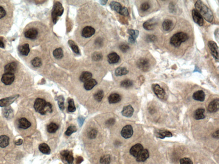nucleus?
Masks as SVG:
<instances>
[{"instance_id": "1", "label": "nucleus", "mask_w": 219, "mask_h": 164, "mask_svg": "<svg viewBox=\"0 0 219 164\" xmlns=\"http://www.w3.org/2000/svg\"><path fill=\"white\" fill-rule=\"evenodd\" d=\"M195 7L196 10L205 20L209 22L213 21V16L212 12L201 1H196Z\"/></svg>"}, {"instance_id": "2", "label": "nucleus", "mask_w": 219, "mask_h": 164, "mask_svg": "<svg viewBox=\"0 0 219 164\" xmlns=\"http://www.w3.org/2000/svg\"><path fill=\"white\" fill-rule=\"evenodd\" d=\"M34 108L36 112L42 115L53 112L52 105L43 99H37L34 102Z\"/></svg>"}, {"instance_id": "3", "label": "nucleus", "mask_w": 219, "mask_h": 164, "mask_svg": "<svg viewBox=\"0 0 219 164\" xmlns=\"http://www.w3.org/2000/svg\"><path fill=\"white\" fill-rule=\"evenodd\" d=\"M188 39V36L186 33L179 32L174 34L171 38L170 43L175 47H179L181 44L185 42Z\"/></svg>"}, {"instance_id": "4", "label": "nucleus", "mask_w": 219, "mask_h": 164, "mask_svg": "<svg viewBox=\"0 0 219 164\" xmlns=\"http://www.w3.org/2000/svg\"><path fill=\"white\" fill-rule=\"evenodd\" d=\"M64 12V8L62 4L59 2H56L53 6L52 11L53 22L55 24L57 23L58 17H61Z\"/></svg>"}, {"instance_id": "5", "label": "nucleus", "mask_w": 219, "mask_h": 164, "mask_svg": "<svg viewBox=\"0 0 219 164\" xmlns=\"http://www.w3.org/2000/svg\"><path fill=\"white\" fill-rule=\"evenodd\" d=\"M152 89L154 93L157 96V98L160 99H164L166 94L164 90L160 87L159 85L157 84H153L152 85Z\"/></svg>"}, {"instance_id": "6", "label": "nucleus", "mask_w": 219, "mask_h": 164, "mask_svg": "<svg viewBox=\"0 0 219 164\" xmlns=\"http://www.w3.org/2000/svg\"><path fill=\"white\" fill-rule=\"evenodd\" d=\"M137 65L139 69L144 72H147L150 68V63L149 60L146 58H141L137 62Z\"/></svg>"}, {"instance_id": "7", "label": "nucleus", "mask_w": 219, "mask_h": 164, "mask_svg": "<svg viewBox=\"0 0 219 164\" xmlns=\"http://www.w3.org/2000/svg\"><path fill=\"white\" fill-rule=\"evenodd\" d=\"M208 45L213 57L216 60H218V47L217 44L214 41H210Z\"/></svg>"}, {"instance_id": "8", "label": "nucleus", "mask_w": 219, "mask_h": 164, "mask_svg": "<svg viewBox=\"0 0 219 164\" xmlns=\"http://www.w3.org/2000/svg\"><path fill=\"white\" fill-rule=\"evenodd\" d=\"M19 95H16L11 97H8L5 99L0 100V107H8L18 99Z\"/></svg>"}, {"instance_id": "9", "label": "nucleus", "mask_w": 219, "mask_h": 164, "mask_svg": "<svg viewBox=\"0 0 219 164\" xmlns=\"http://www.w3.org/2000/svg\"><path fill=\"white\" fill-rule=\"evenodd\" d=\"M122 136L125 139H129L132 136L133 130L131 125H127L125 126L121 132Z\"/></svg>"}, {"instance_id": "10", "label": "nucleus", "mask_w": 219, "mask_h": 164, "mask_svg": "<svg viewBox=\"0 0 219 164\" xmlns=\"http://www.w3.org/2000/svg\"><path fill=\"white\" fill-rule=\"evenodd\" d=\"M15 80V76L14 74L5 73L2 76L1 81L3 83L6 85H11Z\"/></svg>"}, {"instance_id": "11", "label": "nucleus", "mask_w": 219, "mask_h": 164, "mask_svg": "<svg viewBox=\"0 0 219 164\" xmlns=\"http://www.w3.org/2000/svg\"><path fill=\"white\" fill-rule=\"evenodd\" d=\"M192 15L193 21L196 24L200 26H203L204 24L203 18L195 9L193 10Z\"/></svg>"}, {"instance_id": "12", "label": "nucleus", "mask_w": 219, "mask_h": 164, "mask_svg": "<svg viewBox=\"0 0 219 164\" xmlns=\"http://www.w3.org/2000/svg\"><path fill=\"white\" fill-rule=\"evenodd\" d=\"M143 147L140 144H137L133 146L130 150V153L132 156L137 158L143 151Z\"/></svg>"}, {"instance_id": "13", "label": "nucleus", "mask_w": 219, "mask_h": 164, "mask_svg": "<svg viewBox=\"0 0 219 164\" xmlns=\"http://www.w3.org/2000/svg\"><path fill=\"white\" fill-rule=\"evenodd\" d=\"M219 109V100L215 99L210 103L208 107V111L210 113H213L218 111Z\"/></svg>"}, {"instance_id": "14", "label": "nucleus", "mask_w": 219, "mask_h": 164, "mask_svg": "<svg viewBox=\"0 0 219 164\" xmlns=\"http://www.w3.org/2000/svg\"><path fill=\"white\" fill-rule=\"evenodd\" d=\"M155 134L158 138L164 139L165 137H172L173 136L171 132L166 130H157L155 132Z\"/></svg>"}, {"instance_id": "15", "label": "nucleus", "mask_w": 219, "mask_h": 164, "mask_svg": "<svg viewBox=\"0 0 219 164\" xmlns=\"http://www.w3.org/2000/svg\"><path fill=\"white\" fill-rule=\"evenodd\" d=\"M95 33V30L90 26H87L83 29L82 36L85 38H89L92 37Z\"/></svg>"}, {"instance_id": "16", "label": "nucleus", "mask_w": 219, "mask_h": 164, "mask_svg": "<svg viewBox=\"0 0 219 164\" xmlns=\"http://www.w3.org/2000/svg\"><path fill=\"white\" fill-rule=\"evenodd\" d=\"M17 67V63L15 62H12L8 64L4 67L5 73L14 74L16 71Z\"/></svg>"}, {"instance_id": "17", "label": "nucleus", "mask_w": 219, "mask_h": 164, "mask_svg": "<svg viewBox=\"0 0 219 164\" xmlns=\"http://www.w3.org/2000/svg\"><path fill=\"white\" fill-rule=\"evenodd\" d=\"M156 25V21L152 19L145 22L143 24V27L146 30H152L154 29Z\"/></svg>"}, {"instance_id": "18", "label": "nucleus", "mask_w": 219, "mask_h": 164, "mask_svg": "<svg viewBox=\"0 0 219 164\" xmlns=\"http://www.w3.org/2000/svg\"><path fill=\"white\" fill-rule=\"evenodd\" d=\"M38 32L35 28L30 29L24 33V36L27 38L30 39H34L37 37Z\"/></svg>"}, {"instance_id": "19", "label": "nucleus", "mask_w": 219, "mask_h": 164, "mask_svg": "<svg viewBox=\"0 0 219 164\" xmlns=\"http://www.w3.org/2000/svg\"><path fill=\"white\" fill-rule=\"evenodd\" d=\"M61 156L67 161L69 164H73L74 157L72 154L68 150H65L61 152Z\"/></svg>"}, {"instance_id": "20", "label": "nucleus", "mask_w": 219, "mask_h": 164, "mask_svg": "<svg viewBox=\"0 0 219 164\" xmlns=\"http://www.w3.org/2000/svg\"><path fill=\"white\" fill-rule=\"evenodd\" d=\"M134 112V108L131 105H128L123 107L122 114L125 117L130 118L132 116Z\"/></svg>"}, {"instance_id": "21", "label": "nucleus", "mask_w": 219, "mask_h": 164, "mask_svg": "<svg viewBox=\"0 0 219 164\" xmlns=\"http://www.w3.org/2000/svg\"><path fill=\"white\" fill-rule=\"evenodd\" d=\"M149 152L147 149H143L137 157V161L138 162H144L146 161L149 157Z\"/></svg>"}, {"instance_id": "22", "label": "nucleus", "mask_w": 219, "mask_h": 164, "mask_svg": "<svg viewBox=\"0 0 219 164\" xmlns=\"http://www.w3.org/2000/svg\"><path fill=\"white\" fill-rule=\"evenodd\" d=\"M19 127L23 129H27L31 126V124L27 119L22 118L20 119L18 122Z\"/></svg>"}, {"instance_id": "23", "label": "nucleus", "mask_w": 219, "mask_h": 164, "mask_svg": "<svg viewBox=\"0 0 219 164\" xmlns=\"http://www.w3.org/2000/svg\"><path fill=\"white\" fill-rule=\"evenodd\" d=\"M205 94L202 90H199L195 92L193 95V98L196 101L202 102L205 99Z\"/></svg>"}, {"instance_id": "24", "label": "nucleus", "mask_w": 219, "mask_h": 164, "mask_svg": "<svg viewBox=\"0 0 219 164\" xmlns=\"http://www.w3.org/2000/svg\"><path fill=\"white\" fill-rule=\"evenodd\" d=\"M107 59L109 63H116L120 60V57L116 53L113 52L108 55L107 56Z\"/></svg>"}, {"instance_id": "25", "label": "nucleus", "mask_w": 219, "mask_h": 164, "mask_svg": "<svg viewBox=\"0 0 219 164\" xmlns=\"http://www.w3.org/2000/svg\"><path fill=\"white\" fill-rule=\"evenodd\" d=\"M97 84V82L94 79H91L86 82L84 84V88L87 90H90Z\"/></svg>"}, {"instance_id": "26", "label": "nucleus", "mask_w": 219, "mask_h": 164, "mask_svg": "<svg viewBox=\"0 0 219 164\" xmlns=\"http://www.w3.org/2000/svg\"><path fill=\"white\" fill-rule=\"evenodd\" d=\"M108 100L110 103L114 104L119 102L121 100V97L119 94L114 93L110 95Z\"/></svg>"}, {"instance_id": "27", "label": "nucleus", "mask_w": 219, "mask_h": 164, "mask_svg": "<svg viewBox=\"0 0 219 164\" xmlns=\"http://www.w3.org/2000/svg\"><path fill=\"white\" fill-rule=\"evenodd\" d=\"M205 110L203 109H198L195 111L194 113V119L197 120H199L203 119L205 118V115H204V112Z\"/></svg>"}, {"instance_id": "28", "label": "nucleus", "mask_w": 219, "mask_h": 164, "mask_svg": "<svg viewBox=\"0 0 219 164\" xmlns=\"http://www.w3.org/2000/svg\"><path fill=\"white\" fill-rule=\"evenodd\" d=\"M19 51L21 54L24 56H27L30 52L29 45L28 44H24L20 46L18 48Z\"/></svg>"}, {"instance_id": "29", "label": "nucleus", "mask_w": 219, "mask_h": 164, "mask_svg": "<svg viewBox=\"0 0 219 164\" xmlns=\"http://www.w3.org/2000/svg\"><path fill=\"white\" fill-rule=\"evenodd\" d=\"M110 8L112 10L115 11L116 12L119 13H120V11L123 8L119 3L114 1L110 3Z\"/></svg>"}, {"instance_id": "30", "label": "nucleus", "mask_w": 219, "mask_h": 164, "mask_svg": "<svg viewBox=\"0 0 219 164\" xmlns=\"http://www.w3.org/2000/svg\"><path fill=\"white\" fill-rule=\"evenodd\" d=\"M9 142L10 139L8 136L3 135L0 136V147H6L9 145Z\"/></svg>"}, {"instance_id": "31", "label": "nucleus", "mask_w": 219, "mask_h": 164, "mask_svg": "<svg viewBox=\"0 0 219 164\" xmlns=\"http://www.w3.org/2000/svg\"><path fill=\"white\" fill-rule=\"evenodd\" d=\"M39 149L40 152L45 154H49L51 153V149L49 146L46 143H42L40 145Z\"/></svg>"}, {"instance_id": "32", "label": "nucleus", "mask_w": 219, "mask_h": 164, "mask_svg": "<svg viewBox=\"0 0 219 164\" xmlns=\"http://www.w3.org/2000/svg\"><path fill=\"white\" fill-rule=\"evenodd\" d=\"M92 77V74L89 72H83L80 75V80L81 82L85 83L89 80H90Z\"/></svg>"}, {"instance_id": "33", "label": "nucleus", "mask_w": 219, "mask_h": 164, "mask_svg": "<svg viewBox=\"0 0 219 164\" xmlns=\"http://www.w3.org/2000/svg\"><path fill=\"white\" fill-rule=\"evenodd\" d=\"M128 73V70L124 67H119L115 70V74L117 76L124 75Z\"/></svg>"}, {"instance_id": "34", "label": "nucleus", "mask_w": 219, "mask_h": 164, "mask_svg": "<svg viewBox=\"0 0 219 164\" xmlns=\"http://www.w3.org/2000/svg\"><path fill=\"white\" fill-rule=\"evenodd\" d=\"M53 54L54 57L57 59H61L63 57V50L60 48H57L53 51Z\"/></svg>"}, {"instance_id": "35", "label": "nucleus", "mask_w": 219, "mask_h": 164, "mask_svg": "<svg viewBox=\"0 0 219 164\" xmlns=\"http://www.w3.org/2000/svg\"><path fill=\"white\" fill-rule=\"evenodd\" d=\"M68 43L69 46L71 48L72 50L74 53L77 54H80L79 48L78 47L77 45L76 44V43L74 41L71 40H69L68 41Z\"/></svg>"}, {"instance_id": "36", "label": "nucleus", "mask_w": 219, "mask_h": 164, "mask_svg": "<svg viewBox=\"0 0 219 164\" xmlns=\"http://www.w3.org/2000/svg\"><path fill=\"white\" fill-rule=\"evenodd\" d=\"M58 126L57 124L51 123L47 126V131L49 133H55L58 129Z\"/></svg>"}, {"instance_id": "37", "label": "nucleus", "mask_w": 219, "mask_h": 164, "mask_svg": "<svg viewBox=\"0 0 219 164\" xmlns=\"http://www.w3.org/2000/svg\"><path fill=\"white\" fill-rule=\"evenodd\" d=\"M173 25L172 21L169 19L165 20L163 23L162 26L164 31H169Z\"/></svg>"}, {"instance_id": "38", "label": "nucleus", "mask_w": 219, "mask_h": 164, "mask_svg": "<svg viewBox=\"0 0 219 164\" xmlns=\"http://www.w3.org/2000/svg\"><path fill=\"white\" fill-rule=\"evenodd\" d=\"M128 33L130 35V37H130L132 38L134 40L136 41L139 35V32L138 30H134L130 29L128 30Z\"/></svg>"}, {"instance_id": "39", "label": "nucleus", "mask_w": 219, "mask_h": 164, "mask_svg": "<svg viewBox=\"0 0 219 164\" xmlns=\"http://www.w3.org/2000/svg\"><path fill=\"white\" fill-rule=\"evenodd\" d=\"M103 97H104V92L102 90L98 91L94 95V99L98 102L101 101Z\"/></svg>"}, {"instance_id": "40", "label": "nucleus", "mask_w": 219, "mask_h": 164, "mask_svg": "<svg viewBox=\"0 0 219 164\" xmlns=\"http://www.w3.org/2000/svg\"><path fill=\"white\" fill-rule=\"evenodd\" d=\"M68 110L69 112H73L76 111V107H75L74 100L72 99H69L68 101Z\"/></svg>"}, {"instance_id": "41", "label": "nucleus", "mask_w": 219, "mask_h": 164, "mask_svg": "<svg viewBox=\"0 0 219 164\" xmlns=\"http://www.w3.org/2000/svg\"><path fill=\"white\" fill-rule=\"evenodd\" d=\"M100 163L102 164H110V157L109 155L103 156L100 158Z\"/></svg>"}, {"instance_id": "42", "label": "nucleus", "mask_w": 219, "mask_h": 164, "mask_svg": "<svg viewBox=\"0 0 219 164\" xmlns=\"http://www.w3.org/2000/svg\"><path fill=\"white\" fill-rule=\"evenodd\" d=\"M31 64L35 67H40L42 65V60L40 58L36 57L31 61Z\"/></svg>"}, {"instance_id": "43", "label": "nucleus", "mask_w": 219, "mask_h": 164, "mask_svg": "<svg viewBox=\"0 0 219 164\" xmlns=\"http://www.w3.org/2000/svg\"><path fill=\"white\" fill-rule=\"evenodd\" d=\"M133 82L130 80H125L121 83V86L125 88H128L132 86Z\"/></svg>"}, {"instance_id": "44", "label": "nucleus", "mask_w": 219, "mask_h": 164, "mask_svg": "<svg viewBox=\"0 0 219 164\" xmlns=\"http://www.w3.org/2000/svg\"><path fill=\"white\" fill-rule=\"evenodd\" d=\"M77 131V129L75 126H69L67 129V131L65 132V134L67 136H70L72 133L76 132Z\"/></svg>"}, {"instance_id": "45", "label": "nucleus", "mask_w": 219, "mask_h": 164, "mask_svg": "<svg viewBox=\"0 0 219 164\" xmlns=\"http://www.w3.org/2000/svg\"><path fill=\"white\" fill-rule=\"evenodd\" d=\"M57 100H58V104L60 109L62 110H63L65 109V107H64V98L62 96H60L59 97L57 98Z\"/></svg>"}, {"instance_id": "46", "label": "nucleus", "mask_w": 219, "mask_h": 164, "mask_svg": "<svg viewBox=\"0 0 219 164\" xmlns=\"http://www.w3.org/2000/svg\"><path fill=\"white\" fill-rule=\"evenodd\" d=\"M103 57L101 53L95 52L92 55V59L94 61H98L102 60Z\"/></svg>"}, {"instance_id": "47", "label": "nucleus", "mask_w": 219, "mask_h": 164, "mask_svg": "<svg viewBox=\"0 0 219 164\" xmlns=\"http://www.w3.org/2000/svg\"><path fill=\"white\" fill-rule=\"evenodd\" d=\"M12 112H13V111L11 109H10V108H7L4 109V113H4L5 117L7 118H8L12 116Z\"/></svg>"}, {"instance_id": "48", "label": "nucleus", "mask_w": 219, "mask_h": 164, "mask_svg": "<svg viewBox=\"0 0 219 164\" xmlns=\"http://www.w3.org/2000/svg\"><path fill=\"white\" fill-rule=\"evenodd\" d=\"M97 134V131L95 129H92L88 133L89 138L90 139H94L96 138Z\"/></svg>"}, {"instance_id": "49", "label": "nucleus", "mask_w": 219, "mask_h": 164, "mask_svg": "<svg viewBox=\"0 0 219 164\" xmlns=\"http://www.w3.org/2000/svg\"><path fill=\"white\" fill-rule=\"evenodd\" d=\"M180 164H193L192 161L188 158H183L180 160Z\"/></svg>"}, {"instance_id": "50", "label": "nucleus", "mask_w": 219, "mask_h": 164, "mask_svg": "<svg viewBox=\"0 0 219 164\" xmlns=\"http://www.w3.org/2000/svg\"><path fill=\"white\" fill-rule=\"evenodd\" d=\"M146 41L148 42H154L157 40V37L154 35H148L146 38Z\"/></svg>"}, {"instance_id": "51", "label": "nucleus", "mask_w": 219, "mask_h": 164, "mask_svg": "<svg viewBox=\"0 0 219 164\" xmlns=\"http://www.w3.org/2000/svg\"><path fill=\"white\" fill-rule=\"evenodd\" d=\"M150 5L147 2H145L142 3L141 6V9L143 11H146L150 8Z\"/></svg>"}, {"instance_id": "52", "label": "nucleus", "mask_w": 219, "mask_h": 164, "mask_svg": "<svg viewBox=\"0 0 219 164\" xmlns=\"http://www.w3.org/2000/svg\"><path fill=\"white\" fill-rule=\"evenodd\" d=\"M119 48L120 50L124 53L127 52L130 49V47L126 44H122V45H120L119 46Z\"/></svg>"}, {"instance_id": "53", "label": "nucleus", "mask_w": 219, "mask_h": 164, "mask_svg": "<svg viewBox=\"0 0 219 164\" xmlns=\"http://www.w3.org/2000/svg\"><path fill=\"white\" fill-rule=\"evenodd\" d=\"M119 14L122 15V16L127 17V16L129 15V12H128V10L126 8L123 7V8H122Z\"/></svg>"}, {"instance_id": "54", "label": "nucleus", "mask_w": 219, "mask_h": 164, "mask_svg": "<svg viewBox=\"0 0 219 164\" xmlns=\"http://www.w3.org/2000/svg\"><path fill=\"white\" fill-rule=\"evenodd\" d=\"M115 122V120L114 119H110L107 121V122H106V124L107 126H111L114 125Z\"/></svg>"}, {"instance_id": "55", "label": "nucleus", "mask_w": 219, "mask_h": 164, "mask_svg": "<svg viewBox=\"0 0 219 164\" xmlns=\"http://www.w3.org/2000/svg\"><path fill=\"white\" fill-rule=\"evenodd\" d=\"M6 14V11H5L4 9L2 7H0V19L5 17Z\"/></svg>"}, {"instance_id": "56", "label": "nucleus", "mask_w": 219, "mask_h": 164, "mask_svg": "<svg viewBox=\"0 0 219 164\" xmlns=\"http://www.w3.org/2000/svg\"><path fill=\"white\" fill-rule=\"evenodd\" d=\"M83 161V158L82 157L79 156L76 158V164H80Z\"/></svg>"}, {"instance_id": "57", "label": "nucleus", "mask_w": 219, "mask_h": 164, "mask_svg": "<svg viewBox=\"0 0 219 164\" xmlns=\"http://www.w3.org/2000/svg\"><path fill=\"white\" fill-rule=\"evenodd\" d=\"M78 121L79 123L80 126H82V124H83L84 121H85V119H84V118H82V117H79Z\"/></svg>"}, {"instance_id": "58", "label": "nucleus", "mask_w": 219, "mask_h": 164, "mask_svg": "<svg viewBox=\"0 0 219 164\" xmlns=\"http://www.w3.org/2000/svg\"><path fill=\"white\" fill-rule=\"evenodd\" d=\"M96 44L98 46H101L102 44V41L101 39H97L96 41Z\"/></svg>"}, {"instance_id": "59", "label": "nucleus", "mask_w": 219, "mask_h": 164, "mask_svg": "<svg viewBox=\"0 0 219 164\" xmlns=\"http://www.w3.org/2000/svg\"><path fill=\"white\" fill-rule=\"evenodd\" d=\"M213 137L214 138L219 139V130H218L217 131L213 133L212 135Z\"/></svg>"}, {"instance_id": "60", "label": "nucleus", "mask_w": 219, "mask_h": 164, "mask_svg": "<svg viewBox=\"0 0 219 164\" xmlns=\"http://www.w3.org/2000/svg\"><path fill=\"white\" fill-rule=\"evenodd\" d=\"M22 142H23V140L21 139H19L15 142V144L17 145H20L22 144Z\"/></svg>"}, {"instance_id": "61", "label": "nucleus", "mask_w": 219, "mask_h": 164, "mask_svg": "<svg viewBox=\"0 0 219 164\" xmlns=\"http://www.w3.org/2000/svg\"><path fill=\"white\" fill-rule=\"evenodd\" d=\"M169 8H170V10L171 11V12L174 11L175 8L174 7V4H172V3H170V6H169Z\"/></svg>"}, {"instance_id": "62", "label": "nucleus", "mask_w": 219, "mask_h": 164, "mask_svg": "<svg viewBox=\"0 0 219 164\" xmlns=\"http://www.w3.org/2000/svg\"><path fill=\"white\" fill-rule=\"evenodd\" d=\"M0 47L1 48H4V44L2 40H1L0 39Z\"/></svg>"}, {"instance_id": "63", "label": "nucleus", "mask_w": 219, "mask_h": 164, "mask_svg": "<svg viewBox=\"0 0 219 164\" xmlns=\"http://www.w3.org/2000/svg\"><path fill=\"white\" fill-rule=\"evenodd\" d=\"M107 1H100V3H101V4H102V5H105L107 3Z\"/></svg>"}]
</instances>
